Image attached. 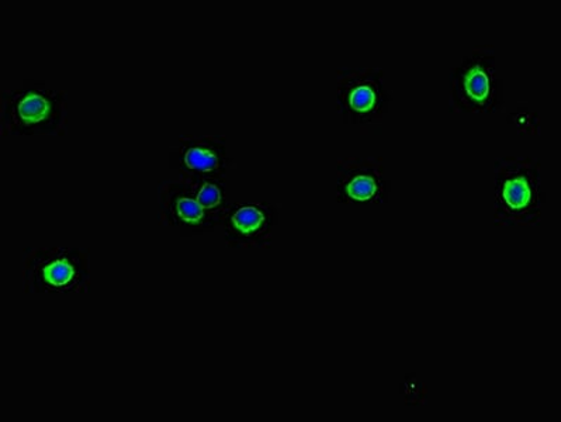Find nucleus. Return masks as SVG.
Masks as SVG:
<instances>
[{"label": "nucleus", "mask_w": 561, "mask_h": 422, "mask_svg": "<svg viewBox=\"0 0 561 422\" xmlns=\"http://www.w3.org/2000/svg\"><path fill=\"white\" fill-rule=\"evenodd\" d=\"M499 227H538L546 203L542 167L535 158L503 157L494 162Z\"/></svg>", "instance_id": "nucleus-1"}, {"label": "nucleus", "mask_w": 561, "mask_h": 422, "mask_svg": "<svg viewBox=\"0 0 561 422\" xmlns=\"http://www.w3.org/2000/svg\"><path fill=\"white\" fill-rule=\"evenodd\" d=\"M67 126V96L38 81L4 89L0 98L3 137L62 136Z\"/></svg>", "instance_id": "nucleus-2"}, {"label": "nucleus", "mask_w": 561, "mask_h": 422, "mask_svg": "<svg viewBox=\"0 0 561 422\" xmlns=\"http://www.w3.org/2000/svg\"><path fill=\"white\" fill-rule=\"evenodd\" d=\"M22 280L30 295H89L91 261L78 247H30L24 252Z\"/></svg>", "instance_id": "nucleus-3"}, {"label": "nucleus", "mask_w": 561, "mask_h": 422, "mask_svg": "<svg viewBox=\"0 0 561 422\" xmlns=\"http://www.w3.org/2000/svg\"><path fill=\"white\" fill-rule=\"evenodd\" d=\"M450 112L494 114L504 106V81L496 76L494 48H476L449 76Z\"/></svg>", "instance_id": "nucleus-4"}, {"label": "nucleus", "mask_w": 561, "mask_h": 422, "mask_svg": "<svg viewBox=\"0 0 561 422\" xmlns=\"http://www.w3.org/2000/svg\"><path fill=\"white\" fill-rule=\"evenodd\" d=\"M393 96L380 68L360 67L340 72L336 89L342 121L351 126H371L389 113Z\"/></svg>", "instance_id": "nucleus-5"}, {"label": "nucleus", "mask_w": 561, "mask_h": 422, "mask_svg": "<svg viewBox=\"0 0 561 422\" xmlns=\"http://www.w3.org/2000/svg\"><path fill=\"white\" fill-rule=\"evenodd\" d=\"M335 171L341 205L380 206L389 202L391 182L381 158H344L336 162Z\"/></svg>", "instance_id": "nucleus-6"}, {"label": "nucleus", "mask_w": 561, "mask_h": 422, "mask_svg": "<svg viewBox=\"0 0 561 422\" xmlns=\"http://www.w3.org/2000/svg\"><path fill=\"white\" fill-rule=\"evenodd\" d=\"M279 207L271 202H237L221 223L225 242L232 250H266L279 225Z\"/></svg>", "instance_id": "nucleus-7"}, {"label": "nucleus", "mask_w": 561, "mask_h": 422, "mask_svg": "<svg viewBox=\"0 0 561 422\" xmlns=\"http://www.w3.org/2000/svg\"><path fill=\"white\" fill-rule=\"evenodd\" d=\"M232 163L234 158L221 134L182 137L169 151V168L186 179L226 176Z\"/></svg>", "instance_id": "nucleus-8"}, {"label": "nucleus", "mask_w": 561, "mask_h": 422, "mask_svg": "<svg viewBox=\"0 0 561 422\" xmlns=\"http://www.w3.org/2000/svg\"><path fill=\"white\" fill-rule=\"evenodd\" d=\"M157 198L158 221L183 236L206 235L218 227L197 202L191 182L185 178L163 181L157 189Z\"/></svg>", "instance_id": "nucleus-9"}, {"label": "nucleus", "mask_w": 561, "mask_h": 422, "mask_svg": "<svg viewBox=\"0 0 561 422\" xmlns=\"http://www.w3.org/2000/svg\"><path fill=\"white\" fill-rule=\"evenodd\" d=\"M186 179V178H185ZM195 192L197 202L207 215L220 227L231 207V182L226 176L207 179H187Z\"/></svg>", "instance_id": "nucleus-10"}, {"label": "nucleus", "mask_w": 561, "mask_h": 422, "mask_svg": "<svg viewBox=\"0 0 561 422\" xmlns=\"http://www.w3.org/2000/svg\"><path fill=\"white\" fill-rule=\"evenodd\" d=\"M510 123L518 128L524 136H536L539 133V114L530 109H516L510 114Z\"/></svg>", "instance_id": "nucleus-11"}]
</instances>
